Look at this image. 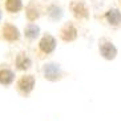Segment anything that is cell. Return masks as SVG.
Masks as SVG:
<instances>
[{
  "label": "cell",
  "instance_id": "6da1fadb",
  "mask_svg": "<svg viewBox=\"0 0 121 121\" xmlns=\"http://www.w3.org/2000/svg\"><path fill=\"white\" fill-rule=\"evenodd\" d=\"M17 86L22 92L29 93L33 89V86H35V78H33L32 76H24V77H22L19 80Z\"/></svg>",
  "mask_w": 121,
  "mask_h": 121
},
{
  "label": "cell",
  "instance_id": "7a4b0ae2",
  "mask_svg": "<svg viewBox=\"0 0 121 121\" xmlns=\"http://www.w3.org/2000/svg\"><path fill=\"white\" fill-rule=\"evenodd\" d=\"M55 47H56V41L51 35L44 36L43 39L40 40V49L45 53H51L55 49Z\"/></svg>",
  "mask_w": 121,
  "mask_h": 121
},
{
  "label": "cell",
  "instance_id": "3957f363",
  "mask_svg": "<svg viewBox=\"0 0 121 121\" xmlns=\"http://www.w3.org/2000/svg\"><path fill=\"white\" fill-rule=\"evenodd\" d=\"M3 37L8 41H13L19 39V31L12 24H5L3 27Z\"/></svg>",
  "mask_w": 121,
  "mask_h": 121
},
{
  "label": "cell",
  "instance_id": "277c9868",
  "mask_svg": "<svg viewBox=\"0 0 121 121\" xmlns=\"http://www.w3.org/2000/svg\"><path fill=\"white\" fill-rule=\"evenodd\" d=\"M44 73H45V77L48 78V80H52V81H55V80H57V78H60V68L57 67L56 64H48L45 65V68H44Z\"/></svg>",
  "mask_w": 121,
  "mask_h": 121
},
{
  "label": "cell",
  "instance_id": "5b68a950",
  "mask_svg": "<svg viewBox=\"0 0 121 121\" xmlns=\"http://www.w3.org/2000/svg\"><path fill=\"white\" fill-rule=\"evenodd\" d=\"M100 51H101V55H103L105 59H108V60L114 59L116 55H117L116 47H114L113 44H110V43H104L103 45H101V48H100Z\"/></svg>",
  "mask_w": 121,
  "mask_h": 121
},
{
  "label": "cell",
  "instance_id": "8992f818",
  "mask_svg": "<svg viewBox=\"0 0 121 121\" xmlns=\"http://www.w3.org/2000/svg\"><path fill=\"white\" fill-rule=\"evenodd\" d=\"M76 36H77V31H76V28L72 27V25H67V27L61 31V37H63V40H65V41H72V40H75Z\"/></svg>",
  "mask_w": 121,
  "mask_h": 121
},
{
  "label": "cell",
  "instance_id": "52a82bcc",
  "mask_svg": "<svg viewBox=\"0 0 121 121\" xmlns=\"http://www.w3.org/2000/svg\"><path fill=\"white\" fill-rule=\"evenodd\" d=\"M72 11L76 17H86L88 16V9L82 3H75L72 5Z\"/></svg>",
  "mask_w": 121,
  "mask_h": 121
},
{
  "label": "cell",
  "instance_id": "ba28073f",
  "mask_svg": "<svg viewBox=\"0 0 121 121\" xmlns=\"http://www.w3.org/2000/svg\"><path fill=\"white\" fill-rule=\"evenodd\" d=\"M13 81V72L9 69H3L0 71V84L3 85H8Z\"/></svg>",
  "mask_w": 121,
  "mask_h": 121
},
{
  "label": "cell",
  "instance_id": "9c48e42d",
  "mask_svg": "<svg viewBox=\"0 0 121 121\" xmlns=\"http://www.w3.org/2000/svg\"><path fill=\"white\" fill-rule=\"evenodd\" d=\"M107 20L113 25H117L121 23V13L117 9H110L107 12Z\"/></svg>",
  "mask_w": 121,
  "mask_h": 121
},
{
  "label": "cell",
  "instance_id": "30bf717a",
  "mask_svg": "<svg viewBox=\"0 0 121 121\" xmlns=\"http://www.w3.org/2000/svg\"><path fill=\"white\" fill-rule=\"evenodd\" d=\"M16 65L19 69H27L31 65V60L28 56H25V53H20L16 59Z\"/></svg>",
  "mask_w": 121,
  "mask_h": 121
},
{
  "label": "cell",
  "instance_id": "8fae6325",
  "mask_svg": "<svg viewBox=\"0 0 121 121\" xmlns=\"http://www.w3.org/2000/svg\"><path fill=\"white\" fill-rule=\"evenodd\" d=\"M5 8L9 12H17L22 9V0H7Z\"/></svg>",
  "mask_w": 121,
  "mask_h": 121
},
{
  "label": "cell",
  "instance_id": "7c38bea8",
  "mask_svg": "<svg viewBox=\"0 0 121 121\" xmlns=\"http://www.w3.org/2000/svg\"><path fill=\"white\" fill-rule=\"evenodd\" d=\"M39 31L40 29L36 24H29L25 28V36L29 37V39H33V37H36V36L39 35Z\"/></svg>",
  "mask_w": 121,
  "mask_h": 121
},
{
  "label": "cell",
  "instance_id": "4fadbf2b",
  "mask_svg": "<svg viewBox=\"0 0 121 121\" xmlns=\"http://www.w3.org/2000/svg\"><path fill=\"white\" fill-rule=\"evenodd\" d=\"M37 16H39L37 9H36L33 5H29L28 9H27V17H28L31 22H33V20H36V19H37Z\"/></svg>",
  "mask_w": 121,
  "mask_h": 121
},
{
  "label": "cell",
  "instance_id": "5bb4252c",
  "mask_svg": "<svg viewBox=\"0 0 121 121\" xmlns=\"http://www.w3.org/2000/svg\"><path fill=\"white\" fill-rule=\"evenodd\" d=\"M0 19H1V12H0Z\"/></svg>",
  "mask_w": 121,
  "mask_h": 121
}]
</instances>
